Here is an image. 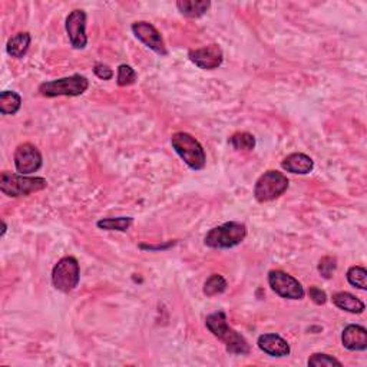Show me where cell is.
<instances>
[{
  "label": "cell",
  "mask_w": 367,
  "mask_h": 367,
  "mask_svg": "<svg viewBox=\"0 0 367 367\" xmlns=\"http://www.w3.org/2000/svg\"><path fill=\"white\" fill-rule=\"evenodd\" d=\"M205 326L218 340L224 342L228 353L241 356H246L250 353L249 342L244 339V336H241L233 327H229L227 321V314L224 312H216L207 316Z\"/></svg>",
  "instance_id": "cell-1"
},
{
  "label": "cell",
  "mask_w": 367,
  "mask_h": 367,
  "mask_svg": "<svg viewBox=\"0 0 367 367\" xmlns=\"http://www.w3.org/2000/svg\"><path fill=\"white\" fill-rule=\"evenodd\" d=\"M247 227L238 221H229L210 229L204 238V244L210 249L228 250L234 249L246 240Z\"/></svg>",
  "instance_id": "cell-2"
},
{
  "label": "cell",
  "mask_w": 367,
  "mask_h": 367,
  "mask_svg": "<svg viewBox=\"0 0 367 367\" xmlns=\"http://www.w3.org/2000/svg\"><path fill=\"white\" fill-rule=\"evenodd\" d=\"M171 145L179 158L186 162L191 170L201 171L205 168L207 155L200 141L188 132H175L171 136Z\"/></svg>",
  "instance_id": "cell-3"
},
{
  "label": "cell",
  "mask_w": 367,
  "mask_h": 367,
  "mask_svg": "<svg viewBox=\"0 0 367 367\" xmlns=\"http://www.w3.org/2000/svg\"><path fill=\"white\" fill-rule=\"evenodd\" d=\"M48 187V181L42 177H27L3 171L0 174V191L10 198L27 197Z\"/></svg>",
  "instance_id": "cell-4"
},
{
  "label": "cell",
  "mask_w": 367,
  "mask_h": 367,
  "mask_svg": "<svg viewBox=\"0 0 367 367\" xmlns=\"http://www.w3.org/2000/svg\"><path fill=\"white\" fill-rule=\"evenodd\" d=\"M89 81L82 75H72L39 85V94L46 98L56 97H79L88 90Z\"/></svg>",
  "instance_id": "cell-5"
},
{
  "label": "cell",
  "mask_w": 367,
  "mask_h": 367,
  "mask_svg": "<svg viewBox=\"0 0 367 367\" xmlns=\"http://www.w3.org/2000/svg\"><path fill=\"white\" fill-rule=\"evenodd\" d=\"M81 280V267L75 257L60 258L52 270V284L62 293H71Z\"/></svg>",
  "instance_id": "cell-6"
},
{
  "label": "cell",
  "mask_w": 367,
  "mask_h": 367,
  "mask_svg": "<svg viewBox=\"0 0 367 367\" xmlns=\"http://www.w3.org/2000/svg\"><path fill=\"white\" fill-rule=\"evenodd\" d=\"M288 188V178L279 171H267L260 177L254 187V197L258 203H268L281 197Z\"/></svg>",
  "instance_id": "cell-7"
},
{
  "label": "cell",
  "mask_w": 367,
  "mask_h": 367,
  "mask_svg": "<svg viewBox=\"0 0 367 367\" xmlns=\"http://www.w3.org/2000/svg\"><path fill=\"white\" fill-rule=\"evenodd\" d=\"M268 284L275 294L288 300H301L305 296L304 288L299 280L281 270L268 273Z\"/></svg>",
  "instance_id": "cell-8"
},
{
  "label": "cell",
  "mask_w": 367,
  "mask_h": 367,
  "mask_svg": "<svg viewBox=\"0 0 367 367\" xmlns=\"http://www.w3.org/2000/svg\"><path fill=\"white\" fill-rule=\"evenodd\" d=\"M14 166H16V171L22 175H30L34 173H38L42 164L43 158L40 151L34 145V144H21L16 151H14Z\"/></svg>",
  "instance_id": "cell-9"
},
{
  "label": "cell",
  "mask_w": 367,
  "mask_h": 367,
  "mask_svg": "<svg viewBox=\"0 0 367 367\" xmlns=\"http://www.w3.org/2000/svg\"><path fill=\"white\" fill-rule=\"evenodd\" d=\"M131 29H132L135 38L140 42H142L148 49H151L152 52H155L160 56L168 55L165 42H164L161 34L158 32V29L154 25L142 21V22L132 23Z\"/></svg>",
  "instance_id": "cell-10"
},
{
  "label": "cell",
  "mask_w": 367,
  "mask_h": 367,
  "mask_svg": "<svg viewBox=\"0 0 367 367\" xmlns=\"http://www.w3.org/2000/svg\"><path fill=\"white\" fill-rule=\"evenodd\" d=\"M66 34L73 49H85L88 45L86 36V13L81 9H76L69 13L66 18Z\"/></svg>",
  "instance_id": "cell-11"
},
{
  "label": "cell",
  "mask_w": 367,
  "mask_h": 367,
  "mask_svg": "<svg viewBox=\"0 0 367 367\" xmlns=\"http://www.w3.org/2000/svg\"><path fill=\"white\" fill-rule=\"evenodd\" d=\"M191 62L204 71L218 69L223 65L224 53L218 45H208L200 49H194L188 52Z\"/></svg>",
  "instance_id": "cell-12"
},
{
  "label": "cell",
  "mask_w": 367,
  "mask_h": 367,
  "mask_svg": "<svg viewBox=\"0 0 367 367\" xmlns=\"http://www.w3.org/2000/svg\"><path fill=\"white\" fill-rule=\"evenodd\" d=\"M258 349L264 351L266 355L273 356V357H286L290 355V344L287 340H284L281 336L275 333H268V334H262L257 340Z\"/></svg>",
  "instance_id": "cell-13"
},
{
  "label": "cell",
  "mask_w": 367,
  "mask_h": 367,
  "mask_svg": "<svg viewBox=\"0 0 367 367\" xmlns=\"http://www.w3.org/2000/svg\"><path fill=\"white\" fill-rule=\"evenodd\" d=\"M342 343L350 351H364L367 349V330L359 325H349L342 333Z\"/></svg>",
  "instance_id": "cell-14"
},
{
  "label": "cell",
  "mask_w": 367,
  "mask_h": 367,
  "mask_svg": "<svg viewBox=\"0 0 367 367\" xmlns=\"http://www.w3.org/2000/svg\"><path fill=\"white\" fill-rule=\"evenodd\" d=\"M281 168L287 173L305 175L314 170V161L301 152H294V154H290L283 160Z\"/></svg>",
  "instance_id": "cell-15"
},
{
  "label": "cell",
  "mask_w": 367,
  "mask_h": 367,
  "mask_svg": "<svg viewBox=\"0 0 367 367\" xmlns=\"http://www.w3.org/2000/svg\"><path fill=\"white\" fill-rule=\"evenodd\" d=\"M331 300L336 307H339L340 310H344L351 314H362L366 309V305L362 300H359L356 296L347 292H339L333 294Z\"/></svg>",
  "instance_id": "cell-16"
},
{
  "label": "cell",
  "mask_w": 367,
  "mask_h": 367,
  "mask_svg": "<svg viewBox=\"0 0 367 367\" xmlns=\"http://www.w3.org/2000/svg\"><path fill=\"white\" fill-rule=\"evenodd\" d=\"M210 6L211 2H208V0H179V2H177V8L181 14L191 19L204 16Z\"/></svg>",
  "instance_id": "cell-17"
},
{
  "label": "cell",
  "mask_w": 367,
  "mask_h": 367,
  "mask_svg": "<svg viewBox=\"0 0 367 367\" xmlns=\"http://www.w3.org/2000/svg\"><path fill=\"white\" fill-rule=\"evenodd\" d=\"M30 42H32V38H30V34L27 32H19L14 36H12L8 42V46H6V51L8 53L14 58V59H22L27 51H29V46H30Z\"/></svg>",
  "instance_id": "cell-18"
},
{
  "label": "cell",
  "mask_w": 367,
  "mask_h": 367,
  "mask_svg": "<svg viewBox=\"0 0 367 367\" xmlns=\"http://www.w3.org/2000/svg\"><path fill=\"white\" fill-rule=\"evenodd\" d=\"M22 106V98L14 90H3L0 94V114L16 115Z\"/></svg>",
  "instance_id": "cell-19"
},
{
  "label": "cell",
  "mask_w": 367,
  "mask_h": 367,
  "mask_svg": "<svg viewBox=\"0 0 367 367\" xmlns=\"http://www.w3.org/2000/svg\"><path fill=\"white\" fill-rule=\"evenodd\" d=\"M132 217H116V218H102L97 223L98 228L105 229V231H119L125 233L132 227Z\"/></svg>",
  "instance_id": "cell-20"
},
{
  "label": "cell",
  "mask_w": 367,
  "mask_h": 367,
  "mask_svg": "<svg viewBox=\"0 0 367 367\" xmlns=\"http://www.w3.org/2000/svg\"><path fill=\"white\" fill-rule=\"evenodd\" d=\"M229 145H231L236 151H253L255 148V138L254 135L249 132H236L228 140Z\"/></svg>",
  "instance_id": "cell-21"
},
{
  "label": "cell",
  "mask_w": 367,
  "mask_h": 367,
  "mask_svg": "<svg viewBox=\"0 0 367 367\" xmlns=\"http://www.w3.org/2000/svg\"><path fill=\"white\" fill-rule=\"evenodd\" d=\"M227 280L220 274H211L204 284V294L207 297H214L223 294L227 290Z\"/></svg>",
  "instance_id": "cell-22"
},
{
  "label": "cell",
  "mask_w": 367,
  "mask_h": 367,
  "mask_svg": "<svg viewBox=\"0 0 367 367\" xmlns=\"http://www.w3.org/2000/svg\"><path fill=\"white\" fill-rule=\"evenodd\" d=\"M346 277H347V281L350 286H353V287L360 288V290L367 288V271L364 267H360V266L350 267L347 270Z\"/></svg>",
  "instance_id": "cell-23"
},
{
  "label": "cell",
  "mask_w": 367,
  "mask_h": 367,
  "mask_svg": "<svg viewBox=\"0 0 367 367\" xmlns=\"http://www.w3.org/2000/svg\"><path fill=\"white\" fill-rule=\"evenodd\" d=\"M136 81V72L129 65H121L118 68V78L116 84L119 86H129L134 85Z\"/></svg>",
  "instance_id": "cell-24"
},
{
  "label": "cell",
  "mask_w": 367,
  "mask_h": 367,
  "mask_svg": "<svg viewBox=\"0 0 367 367\" xmlns=\"http://www.w3.org/2000/svg\"><path fill=\"white\" fill-rule=\"evenodd\" d=\"M336 268H338V260H336L334 257H323L320 260V263H318V273L323 275L325 279H331L333 277V274L336 271Z\"/></svg>",
  "instance_id": "cell-25"
},
{
  "label": "cell",
  "mask_w": 367,
  "mask_h": 367,
  "mask_svg": "<svg viewBox=\"0 0 367 367\" xmlns=\"http://www.w3.org/2000/svg\"><path fill=\"white\" fill-rule=\"evenodd\" d=\"M309 366H314V367H320V366H338L342 367V362L338 360L336 357L330 356V355H325V353H314L310 359H309Z\"/></svg>",
  "instance_id": "cell-26"
},
{
  "label": "cell",
  "mask_w": 367,
  "mask_h": 367,
  "mask_svg": "<svg viewBox=\"0 0 367 367\" xmlns=\"http://www.w3.org/2000/svg\"><path fill=\"white\" fill-rule=\"evenodd\" d=\"M94 73L102 81H110L114 78V71L108 65L103 64H97L94 68Z\"/></svg>",
  "instance_id": "cell-27"
},
{
  "label": "cell",
  "mask_w": 367,
  "mask_h": 367,
  "mask_svg": "<svg viewBox=\"0 0 367 367\" xmlns=\"http://www.w3.org/2000/svg\"><path fill=\"white\" fill-rule=\"evenodd\" d=\"M309 296L318 305L326 304V301H327V294L323 292V290L318 288V287H310L309 288Z\"/></svg>",
  "instance_id": "cell-28"
}]
</instances>
